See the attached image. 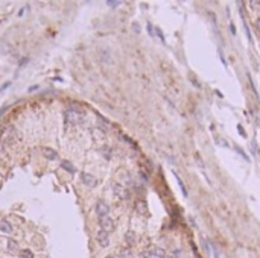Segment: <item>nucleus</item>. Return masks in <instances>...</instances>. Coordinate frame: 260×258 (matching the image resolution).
Instances as JSON below:
<instances>
[{"label": "nucleus", "instance_id": "19", "mask_svg": "<svg viewBox=\"0 0 260 258\" xmlns=\"http://www.w3.org/2000/svg\"><path fill=\"white\" fill-rule=\"evenodd\" d=\"M104 152H105V153H104V155H105V158H111V155H110V152H111V150H110V149H104Z\"/></svg>", "mask_w": 260, "mask_h": 258}, {"label": "nucleus", "instance_id": "11", "mask_svg": "<svg viewBox=\"0 0 260 258\" xmlns=\"http://www.w3.org/2000/svg\"><path fill=\"white\" fill-rule=\"evenodd\" d=\"M8 251H9V252H12V254L19 251V243H17L14 239L8 240Z\"/></svg>", "mask_w": 260, "mask_h": 258}, {"label": "nucleus", "instance_id": "5", "mask_svg": "<svg viewBox=\"0 0 260 258\" xmlns=\"http://www.w3.org/2000/svg\"><path fill=\"white\" fill-rule=\"evenodd\" d=\"M96 240H97V243H99L102 248H107V246L110 244L108 232H105V231H99V232H97V235H96Z\"/></svg>", "mask_w": 260, "mask_h": 258}, {"label": "nucleus", "instance_id": "22", "mask_svg": "<svg viewBox=\"0 0 260 258\" xmlns=\"http://www.w3.org/2000/svg\"><path fill=\"white\" fill-rule=\"evenodd\" d=\"M256 26H257V29H259V34H260V19L257 20V23H256Z\"/></svg>", "mask_w": 260, "mask_h": 258}, {"label": "nucleus", "instance_id": "9", "mask_svg": "<svg viewBox=\"0 0 260 258\" xmlns=\"http://www.w3.org/2000/svg\"><path fill=\"white\" fill-rule=\"evenodd\" d=\"M0 231L5 234H11L12 232V226L8 220H0Z\"/></svg>", "mask_w": 260, "mask_h": 258}, {"label": "nucleus", "instance_id": "18", "mask_svg": "<svg viewBox=\"0 0 260 258\" xmlns=\"http://www.w3.org/2000/svg\"><path fill=\"white\" fill-rule=\"evenodd\" d=\"M107 5H108V6H111V8H116V6H119V5H120V2H117V0H114V2H113V0H108V2H107Z\"/></svg>", "mask_w": 260, "mask_h": 258}, {"label": "nucleus", "instance_id": "6", "mask_svg": "<svg viewBox=\"0 0 260 258\" xmlns=\"http://www.w3.org/2000/svg\"><path fill=\"white\" fill-rule=\"evenodd\" d=\"M81 179H82V182L87 185V187H96L97 184V181H96V178H94L93 175H90V173H82L81 175Z\"/></svg>", "mask_w": 260, "mask_h": 258}, {"label": "nucleus", "instance_id": "3", "mask_svg": "<svg viewBox=\"0 0 260 258\" xmlns=\"http://www.w3.org/2000/svg\"><path fill=\"white\" fill-rule=\"evenodd\" d=\"M96 213H97L99 217H107L108 213H110V206L104 201H99V202L96 203Z\"/></svg>", "mask_w": 260, "mask_h": 258}, {"label": "nucleus", "instance_id": "16", "mask_svg": "<svg viewBox=\"0 0 260 258\" xmlns=\"http://www.w3.org/2000/svg\"><path fill=\"white\" fill-rule=\"evenodd\" d=\"M20 257L21 258H34V254H32L29 249H24V251L20 252Z\"/></svg>", "mask_w": 260, "mask_h": 258}, {"label": "nucleus", "instance_id": "2", "mask_svg": "<svg viewBox=\"0 0 260 258\" xmlns=\"http://www.w3.org/2000/svg\"><path fill=\"white\" fill-rule=\"evenodd\" d=\"M113 191H114V194H116L117 198H120V199H128V198H130L128 190H126L123 185L117 184V182H114V184H113Z\"/></svg>", "mask_w": 260, "mask_h": 258}, {"label": "nucleus", "instance_id": "10", "mask_svg": "<svg viewBox=\"0 0 260 258\" xmlns=\"http://www.w3.org/2000/svg\"><path fill=\"white\" fill-rule=\"evenodd\" d=\"M125 240H126V243L132 246V244H135V241H137V235H135V232H132V231H128L126 234H125Z\"/></svg>", "mask_w": 260, "mask_h": 258}, {"label": "nucleus", "instance_id": "4", "mask_svg": "<svg viewBox=\"0 0 260 258\" xmlns=\"http://www.w3.org/2000/svg\"><path fill=\"white\" fill-rule=\"evenodd\" d=\"M99 225H100V228H102V231H105V232H110L114 229V222L107 216V217H100L99 219Z\"/></svg>", "mask_w": 260, "mask_h": 258}, {"label": "nucleus", "instance_id": "8", "mask_svg": "<svg viewBox=\"0 0 260 258\" xmlns=\"http://www.w3.org/2000/svg\"><path fill=\"white\" fill-rule=\"evenodd\" d=\"M43 155H44L47 160H50V161H55V160H58V153H56L53 149H50V148L43 149Z\"/></svg>", "mask_w": 260, "mask_h": 258}, {"label": "nucleus", "instance_id": "14", "mask_svg": "<svg viewBox=\"0 0 260 258\" xmlns=\"http://www.w3.org/2000/svg\"><path fill=\"white\" fill-rule=\"evenodd\" d=\"M120 258H132V252H131V249L128 248H123L122 251H120Z\"/></svg>", "mask_w": 260, "mask_h": 258}, {"label": "nucleus", "instance_id": "24", "mask_svg": "<svg viewBox=\"0 0 260 258\" xmlns=\"http://www.w3.org/2000/svg\"><path fill=\"white\" fill-rule=\"evenodd\" d=\"M107 258H116V257H113V255H108V257H107Z\"/></svg>", "mask_w": 260, "mask_h": 258}, {"label": "nucleus", "instance_id": "1", "mask_svg": "<svg viewBox=\"0 0 260 258\" xmlns=\"http://www.w3.org/2000/svg\"><path fill=\"white\" fill-rule=\"evenodd\" d=\"M66 120L70 122V123H73V125L75 123H81V122L84 120V114L72 111V110H67V112H66Z\"/></svg>", "mask_w": 260, "mask_h": 258}, {"label": "nucleus", "instance_id": "20", "mask_svg": "<svg viewBox=\"0 0 260 258\" xmlns=\"http://www.w3.org/2000/svg\"><path fill=\"white\" fill-rule=\"evenodd\" d=\"M236 150H237V152H239V153H241L242 156H243V158H246V160H248V156H246V155H245V153H243V150H242L241 148H239V146H236Z\"/></svg>", "mask_w": 260, "mask_h": 258}, {"label": "nucleus", "instance_id": "13", "mask_svg": "<svg viewBox=\"0 0 260 258\" xmlns=\"http://www.w3.org/2000/svg\"><path fill=\"white\" fill-rule=\"evenodd\" d=\"M152 258H166V254H164V251H163V249L155 248V249L152 251Z\"/></svg>", "mask_w": 260, "mask_h": 258}, {"label": "nucleus", "instance_id": "15", "mask_svg": "<svg viewBox=\"0 0 260 258\" xmlns=\"http://www.w3.org/2000/svg\"><path fill=\"white\" fill-rule=\"evenodd\" d=\"M69 110H72V111H76V112H81V114H85V110H84L82 106H79L78 103H70V106H69Z\"/></svg>", "mask_w": 260, "mask_h": 258}, {"label": "nucleus", "instance_id": "7", "mask_svg": "<svg viewBox=\"0 0 260 258\" xmlns=\"http://www.w3.org/2000/svg\"><path fill=\"white\" fill-rule=\"evenodd\" d=\"M135 210H137V213H139V214H142V216H145V217H148V216H149L148 203L145 202V201H139V202L135 203Z\"/></svg>", "mask_w": 260, "mask_h": 258}, {"label": "nucleus", "instance_id": "23", "mask_svg": "<svg viewBox=\"0 0 260 258\" xmlns=\"http://www.w3.org/2000/svg\"><path fill=\"white\" fill-rule=\"evenodd\" d=\"M239 132H241V135H243V137H245V132H243V129H242V126H239Z\"/></svg>", "mask_w": 260, "mask_h": 258}, {"label": "nucleus", "instance_id": "21", "mask_svg": "<svg viewBox=\"0 0 260 258\" xmlns=\"http://www.w3.org/2000/svg\"><path fill=\"white\" fill-rule=\"evenodd\" d=\"M132 27H134V31H135L137 34L140 32V26H137V23H134V24H132Z\"/></svg>", "mask_w": 260, "mask_h": 258}, {"label": "nucleus", "instance_id": "12", "mask_svg": "<svg viewBox=\"0 0 260 258\" xmlns=\"http://www.w3.org/2000/svg\"><path fill=\"white\" fill-rule=\"evenodd\" d=\"M61 167L64 169V170H67L69 173H75L76 172V169L72 166V163H69V161H61Z\"/></svg>", "mask_w": 260, "mask_h": 258}, {"label": "nucleus", "instance_id": "17", "mask_svg": "<svg viewBox=\"0 0 260 258\" xmlns=\"http://www.w3.org/2000/svg\"><path fill=\"white\" fill-rule=\"evenodd\" d=\"M175 178H177V181H178V185L181 187V191H183V194H184V196H187V190H186V187H184V184H183V181L180 179V176H178L177 173H175Z\"/></svg>", "mask_w": 260, "mask_h": 258}]
</instances>
